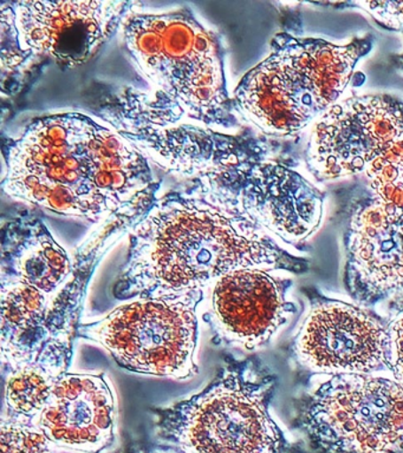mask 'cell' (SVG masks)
Listing matches in <instances>:
<instances>
[{"label": "cell", "instance_id": "44dd1931", "mask_svg": "<svg viewBox=\"0 0 403 453\" xmlns=\"http://www.w3.org/2000/svg\"><path fill=\"white\" fill-rule=\"evenodd\" d=\"M368 12L380 21L384 27L402 30L403 28V3L394 2H364L357 3Z\"/></svg>", "mask_w": 403, "mask_h": 453}, {"label": "cell", "instance_id": "ba28073f", "mask_svg": "<svg viewBox=\"0 0 403 453\" xmlns=\"http://www.w3.org/2000/svg\"><path fill=\"white\" fill-rule=\"evenodd\" d=\"M0 281L3 371L37 365L58 379L68 373L83 297L75 273L52 296L24 283Z\"/></svg>", "mask_w": 403, "mask_h": 453}, {"label": "cell", "instance_id": "7c38bea8", "mask_svg": "<svg viewBox=\"0 0 403 453\" xmlns=\"http://www.w3.org/2000/svg\"><path fill=\"white\" fill-rule=\"evenodd\" d=\"M291 280L264 269H240L219 279L207 293L203 318L219 345L252 350L267 345L296 314L288 297Z\"/></svg>", "mask_w": 403, "mask_h": 453}, {"label": "cell", "instance_id": "6da1fadb", "mask_svg": "<svg viewBox=\"0 0 403 453\" xmlns=\"http://www.w3.org/2000/svg\"><path fill=\"white\" fill-rule=\"evenodd\" d=\"M240 269L302 274L309 261L285 250L212 172L155 202L132 226L118 300L207 290Z\"/></svg>", "mask_w": 403, "mask_h": 453}, {"label": "cell", "instance_id": "ac0fdd59", "mask_svg": "<svg viewBox=\"0 0 403 453\" xmlns=\"http://www.w3.org/2000/svg\"><path fill=\"white\" fill-rule=\"evenodd\" d=\"M375 200L403 209V136L367 168Z\"/></svg>", "mask_w": 403, "mask_h": 453}, {"label": "cell", "instance_id": "3957f363", "mask_svg": "<svg viewBox=\"0 0 403 453\" xmlns=\"http://www.w3.org/2000/svg\"><path fill=\"white\" fill-rule=\"evenodd\" d=\"M123 42L134 65L157 90L168 119H189L208 127L238 126L225 73V49L190 7L164 13L130 12Z\"/></svg>", "mask_w": 403, "mask_h": 453}, {"label": "cell", "instance_id": "9c48e42d", "mask_svg": "<svg viewBox=\"0 0 403 453\" xmlns=\"http://www.w3.org/2000/svg\"><path fill=\"white\" fill-rule=\"evenodd\" d=\"M306 296L309 311L293 339V352L304 367L329 375L389 371L387 321L316 290Z\"/></svg>", "mask_w": 403, "mask_h": 453}, {"label": "cell", "instance_id": "ffe728a7", "mask_svg": "<svg viewBox=\"0 0 403 453\" xmlns=\"http://www.w3.org/2000/svg\"><path fill=\"white\" fill-rule=\"evenodd\" d=\"M389 371L403 386V293L396 294L389 304L387 319Z\"/></svg>", "mask_w": 403, "mask_h": 453}, {"label": "cell", "instance_id": "5bb4252c", "mask_svg": "<svg viewBox=\"0 0 403 453\" xmlns=\"http://www.w3.org/2000/svg\"><path fill=\"white\" fill-rule=\"evenodd\" d=\"M345 285L373 306L403 290V209L374 200L357 209L345 235Z\"/></svg>", "mask_w": 403, "mask_h": 453}, {"label": "cell", "instance_id": "52a82bcc", "mask_svg": "<svg viewBox=\"0 0 403 453\" xmlns=\"http://www.w3.org/2000/svg\"><path fill=\"white\" fill-rule=\"evenodd\" d=\"M206 292L136 299L100 321L82 324L77 338L100 343L136 373L185 380L198 374V307Z\"/></svg>", "mask_w": 403, "mask_h": 453}, {"label": "cell", "instance_id": "277c9868", "mask_svg": "<svg viewBox=\"0 0 403 453\" xmlns=\"http://www.w3.org/2000/svg\"><path fill=\"white\" fill-rule=\"evenodd\" d=\"M275 386L257 357L226 356L203 391L153 410L158 437L182 453H286L288 439L270 414Z\"/></svg>", "mask_w": 403, "mask_h": 453}, {"label": "cell", "instance_id": "7402d4cb", "mask_svg": "<svg viewBox=\"0 0 403 453\" xmlns=\"http://www.w3.org/2000/svg\"><path fill=\"white\" fill-rule=\"evenodd\" d=\"M126 453H182L179 451V449H176L174 448H171V446H168V448H162V449H143V448H133L132 449H129V451H127Z\"/></svg>", "mask_w": 403, "mask_h": 453}, {"label": "cell", "instance_id": "5b68a950", "mask_svg": "<svg viewBox=\"0 0 403 453\" xmlns=\"http://www.w3.org/2000/svg\"><path fill=\"white\" fill-rule=\"evenodd\" d=\"M370 48L367 38L335 45L323 39L278 35L270 56L236 87V112L263 133H298L337 103L357 62Z\"/></svg>", "mask_w": 403, "mask_h": 453}, {"label": "cell", "instance_id": "8992f818", "mask_svg": "<svg viewBox=\"0 0 403 453\" xmlns=\"http://www.w3.org/2000/svg\"><path fill=\"white\" fill-rule=\"evenodd\" d=\"M298 426L318 453H403V386L332 374L300 403Z\"/></svg>", "mask_w": 403, "mask_h": 453}, {"label": "cell", "instance_id": "30bf717a", "mask_svg": "<svg viewBox=\"0 0 403 453\" xmlns=\"http://www.w3.org/2000/svg\"><path fill=\"white\" fill-rule=\"evenodd\" d=\"M403 136V102L391 95L356 96L335 103L311 133L306 159L318 180L367 170Z\"/></svg>", "mask_w": 403, "mask_h": 453}, {"label": "cell", "instance_id": "9a60e30c", "mask_svg": "<svg viewBox=\"0 0 403 453\" xmlns=\"http://www.w3.org/2000/svg\"><path fill=\"white\" fill-rule=\"evenodd\" d=\"M116 405L105 374L66 373L35 420L51 444L100 453L114 439Z\"/></svg>", "mask_w": 403, "mask_h": 453}, {"label": "cell", "instance_id": "2e32d148", "mask_svg": "<svg viewBox=\"0 0 403 453\" xmlns=\"http://www.w3.org/2000/svg\"><path fill=\"white\" fill-rule=\"evenodd\" d=\"M2 279L56 296L74 275L69 254L37 216L19 214L2 226Z\"/></svg>", "mask_w": 403, "mask_h": 453}, {"label": "cell", "instance_id": "7a4b0ae2", "mask_svg": "<svg viewBox=\"0 0 403 453\" xmlns=\"http://www.w3.org/2000/svg\"><path fill=\"white\" fill-rule=\"evenodd\" d=\"M3 150L4 193L56 214L136 225L158 201L146 157L83 113L35 119Z\"/></svg>", "mask_w": 403, "mask_h": 453}, {"label": "cell", "instance_id": "e0dca14e", "mask_svg": "<svg viewBox=\"0 0 403 453\" xmlns=\"http://www.w3.org/2000/svg\"><path fill=\"white\" fill-rule=\"evenodd\" d=\"M5 384L6 414L13 419L35 423L47 405L58 380L37 365L3 371Z\"/></svg>", "mask_w": 403, "mask_h": 453}, {"label": "cell", "instance_id": "4fadbf2b", "mask_svg": "<svg viewBox=\"0 0 403 453\" xmlns=\"http://www.w3.org/2000/svg\"><path fill=\"white\" fill-rule=\"evenodd\" d=\"M212 172L238 193L261 226L284 242H302L320 226L323 194L298 173L277 163L254 161Z\"/></svg>", "mask_w": 403, "mask_h": 453}, {"label": "cell", "instance_id": "8fae6325", "mask_svg": "<svg viewBox=\"0 0 403 453\" xmlns=\"http://www.w3.org/2000/svg\"><path fill=\"white\" fill-rule=\"evenodd\" d=\"M13 23L27 59L65 66L86 63L132 12L127 2H12Z\"/></svg>", "mask_w": 403, "mask_h": 453}, {"label": "cell", "instance_id": "d6986e66", "mask_svg": "<svg viewBox=\"0 0 403 453\" xmlns=\"http://www.w3.org/2000/svg\"><path fill=\"white\" fill-rule=\"evenodd\" d=\"M50 444L36 425L3 417L2 453H52Z\"/></svg>", "mask_w": 403, "mask_h": 453}]
</instances>
